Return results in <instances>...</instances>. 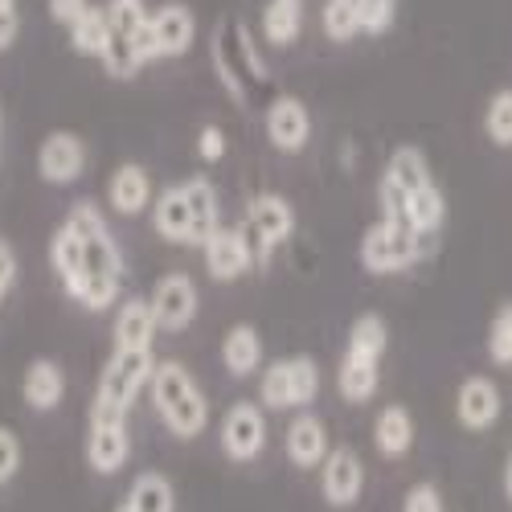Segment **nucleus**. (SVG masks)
Here are the masks:
<instances>
[{
	"mask_svg": "<svg viewBox=\"0 0 512 512\" xmlns=\"http://www.w3.org/2000/svg\"><path fill=\"white\" fill-rule=\"evenodd\" d=\"M50 267L62 279L70 300L87 312H107L119 304L123 254L99 205H70V213L50 238Z\"/></svg>",
	"mask_w": 512,
	"mask_h": 512,
	"instance_id": "nucleus-1",
	"label": "nucleus"
},
{
	"mask_svg": "<svg viewBox=\"0 0 512 512\" xmlns=\"http://www.w3.org/2000/svg\"><path fill=\"white\" fill-rule=\"evenodd\" d=\"M152 226L168 246H205L222 226V197L209 177H185L152 201Z\"/></svg>",
	"mask_w": 512,
	"mask_h": 512,
	"instance_id": "nucleus-2",
	"label": "nucleus"
},
{
	"mask_svg": "<svg viewBox=\"0 0 512 512\" xmlns=\"http://www.w3.org/2000/svg\"><path fill=\"white\" fill-rule=\"evenodd\" d=\"M148 398H152V410L160 414V422L168 426V435H177V439L205 435L209 398L181 361H156L152 381H148Z\"/></svg>",
	"mask_w": 512,
	"mask_h": 512,
	"instance_id": "nucleus-3",
	"label": "nucleus"
},
{
	"mask_svg": "<svg viewBox=\"0 0 512 512\" xmlns=\"http://www.w3.org/2000/svg\"><path fill=\"white\" fill-rule=\"evenodd\" d=\"M107 50L103 70L111 78H136L152 58V9L144 0H107Z\"/></svg>",
	"mask_w": 512,
	"mask_h": 512,
	"instance_id": "nucleus-4",
	"label": "nucleus"
},
{
	"mask_svg": "<svg viewBox=\"0 0 512 512\" xmlns=\"http://www.w3.org/2000/svg\"><path fill=\"white\" fill-rule=\"evenodd\" d=\"M209 54H213V70H218L222 87L230 91V99L238 107H246L254 87H267V82H271V70L259 58V50H254V41H250L242 21H222L218 33H213Z\"/></svg>",
	"mask_w": 512,
	"mask_h": 512,
	"instance_id": "nucleus-5",
	"label": "nucleus"
},
{
	"mask_svg": "<svg viewBox=\"0 0 512 512\" xmlns=\"http://www.w3.org/2000/svg\"><path fill=\"white\" fill-rule=\"evenodd\" d=\"M152 369H156L152 353L111 349V357H107V365L99 373L95 398H91V418H127V414H132L136 398L148 390Z\"/></svg>",
	"mask_w": 512,
	"mask_h": 512,
	"instance_id": "nucleus-6",
	"label": "nucleus"
},
{
	"mask_svg": "<svg viewBox=\"0 0 512 512\" xmlns=\"http://www.w3.org/2000/svg\"><path fill=\"white\" fill-rule=\"evenodd\" d=\"M316 394H320V365L308 353L283 357L263 369V381H259L263 410H308Z\"/></svg>",
	"mask_w": 512,
	"mask_h": 512,
	"instance_id": "nucleus-7",
	"label": "nucleus"
},
{
	"mask_svg": "<svg viewBox=\"0 0 512 512\" xmlns=\"http://www.w3.org/2000/svg\"><path fill=\"white\" fill-rule=\"evenodd\" d=\"M242 234L250 242V254H254V267H267L271 263V254L291 242L295 234V209L287 197L279 193H254L242 209Z\"/></svg>",
	"mask_w": 512,
	"mask_h": 512,
	"instance_id": "nucleus-8",
	"label": "nucleus"
},
{
	"mask_svg": "<svg viewBox=\"0 0 512 512\" xmlns=\"http://www.w3.org/2000/svg\"><path fill=\"white\" fill-rule=\"evenodd\" d=\"M422 250H426V238H418L410 226L377 222L361 238V267L369 275H398L422 259Z\"/></svg>",
	"mask_w": 512,
	"mask_h": 512,
	"instance_id": "nucleus-9",
	"label": "nucleus"
},
{
	"mask_svg": "<svg viewBox=\"0 0 512 512\" xmlns=\"http://www.w3.org/2000/svg\"><path fill=\"white\" fill-rule=\"evenodd\" d=\"M218 443L230 463H254L267 451V410L259 402H234L218 422Z\"/></svg>",
	"mask_w": 512,
	"mask_h": 512,
	"instance_id": "nucleus-10",
	"label": "nucleus"
},
{
	"mask_svg": "<svg viewBox=\"0 0 512 512\" xmlns=\"http://www.w3.org/2000/svg\"><path fill=\"white\" fill-rule=\"evenodd\" d=\"M148 304H152V316H156L160 332H185L201 312V291H197L193 275L168 271V275H160L152 283Z\"/></svg>",
	"mask_w": 512,
	"mask_h": 512,
	"instance_id": "nucleus-11",
	"label": "nucleus"
},
{
	"mask_svg": "<svg viewBox=\"0 0 512 512\" xmlns=\"http://www.w3.org/2000/svg\"><path fill=\"white\" fill-rule=\"evenodd\" d=\"M263 132L271 140L275 152L283 156H295V152H304L308 140H312V111L304 99H295V95H275L263 111Z\"/></svg>",
	"mask_w": 512,
	"mask_h": 512,
	"instance_id": "nucleus-12",
	"label": "nucleus"
},
{
	"mask_svg": "<svg viewBox=\"0 0 512 512\" xmlns=\"http://www.w3.org/2000/svg\"><path fill=\"white\" fill-rule=\"evenodd\" d=\"M87 467L95 476H119L127 459H132V431H127V418H91L87 426Z\"/></svg>",
	"mask_w": 512,
	"mask_h": 512,
	"instance_id": "nucleus-13",
	"label": "nucleus"
},
{
	"mask_svg": "<svg viewBox=\"0 0 512 512\" xmlns=\"http://www.w3.org/2000/svg\"><path fill=\"white\" fill-rule=\"evenodd\" d=\"M87 144H82V136L74 132H50L46 140H41L37 148V177L54 185V189H66L74 185L82 173H87Z\"/></svg>",
	"mask_w": 512,
	"mask_h": 512,
	"instance_id": "nucleus-14",
	"label": "nucleus"
},
{
	"mask_svg": "<svg viewBox=\"0 0 512 512\" xmlns=\"http://www.w3.org/2000/svg\"><path fill=\"white\" fill-rule=\"evenodd\" d=\"M197 41V17L181 0H164L160 9H152V58L177 62L193 50Z\"/></svg>",
	"mask_w": 512,
	"mask_h": 512,
	"instance_id": "nucleus-15",
	"label": "nucleus"
},
{
	"mask_svg": "<svg viewBox=\"0 0 512 512\" xmlns=\"http://www.w3.org/2000/svg\"><path fill=\"white\" fill-rule=\"evenodd\" d=\"M365 492V463L353 447H332L320 467V496L332 508H353Z\"/></svg>",
	"mask_w": 512,
	"mask_h": 512,
	"instance_id": "nucleus-16",
	"label": "nucleus"
},
{
	"mask_svg": "<svg viewBox=\"0 0 512 512\" xmlns=\"http://www.w3.org/2000/svg\"><path fill=\"white\" fill-rule=\"evenodd\" d=\"M201 254H205V275L213 283H234L254 267V254H250L242 226H218L201 246Z\"/></svg>",
	"mask_w": 512,
	"mask_h": 512,
	"instance_id": "nucleus-17",
	"label": "nucleus"
},
{
	"mask_svg": "<svg viewBox=\"0 0 512 512\" xmlns=\"http://www.w3.org/2000/svg\"><path fill=\"white\" fill-rule=\"evenodd\" d=\"M283 451H287L291 467H300V472H316V467H324V459H328V451H332L324 418H316L312 410L295 414V418L287 422Z\"/></svg>",
	"mask_w": 512,
	"mask_h": 512,
	"instance_id": "nucleus-18",
	"label": "nucleus"
},
{
	"mask_svg": "<svg viewBox=\"0 0 512 512\" xmlns=\"http://www.w3.org/2000/svg\"><path fill=\"white\" fill-rule=\"evenodd\" d=\"M156 316L152 304L140 300V295H127V300L115 304V320H111V349L123 353H152V340H156Z\"/></svg>",
	"mask_w": 512,
	"mask_h": 512,
	"instance_id": "nucleus-19",
	"label": "nucleus"
},
{
	"mask_svg": "<svg viewBox=\"0 0 512 512\" xmlns=\"http://www.w3.org/2000/svg\"><path fill=\"white\" fill-rule=\"evenodd\" d=\"M500 410H504V398L492 377H484V373L463 377V386L455 390V418L467 431H488V426H496Z\"/></svg>",
	"mask_w": 512,
	"mask_h": 512,
	"instance_id": "nucleus-20",
	"label": "nucleus"
},
{
	"mask_svg": "<svg viewBox=\"0 0 512 512\" xmlns=\"http://www.w3.org/2000/svg\"><path fill=\"white\" fill-rule=\"evenodd\" d=\"M152 201H156V185H152L144 164L127 160L107 177V205L119 213V218H140Z\"/></svg>",
	"mask_w": 512,
	"mask_h": 512,
	"instance_id": "nucleus-21",
	"label": "nucleus"
},
{
	"mask_svg": "<svg viewBox=\"0 0 512 512\" xmlns=\"http://www.w3.org/2000/svg\"><path fill=\"white\" fill-rule=\"evenodd\" d=\"M21 398H25V406L37 410V414L58 410L62 398H66V373H62V365H58L54 357L29 361V369H25V377H21Z\"/></svg>",
	"mask_w": 512,
	"mask_h": 512,
	"instance_id": "nucleus-22",
	"label": "nucleus"
},
{
	"mask_svg": "<svg viewBox=\"0 0 512 512\" xmlns=\"http://www.w3.org/2000/svg\"><path fill=\"white\" fill-rule=\"evenodd\" d=\"M263 357H267V349H263V336L254 324H234L222 336V365H226L230 377H238V381L254 377L263 365Z\"/></svg>",
	"mask_w": 512,
	"mask_h": 512,
	"instance_id": "nucleus-23",
	"label": "nucleus"
},
{
	"mask_svg": "<svg viewBox=\"0 0 512 512\" xmlns=\"http://www.w3.org/2000/svg\"><path fill=\"white\" fill-rule=\"evenodd\" d=\"M373 447L386 459H402L414 447V414L406 406H381L373 418Z\"/></svg>",
	"mask_w": 512,
	"mask_h": 512,
	"instance_id": "nucleus-24",
	"label": "nucleus"
},
{
	"mask_svg": "<svg viewBox=\"0 0 512 512\" xmlns=\"http://www.w3.org/2000/svg\"><path fill=\"white\" fill-rule=\"evenodd\" d=\"M381 386V361L373 357H357L345 349V357H340L336 365V390L340 398H345L349 406H365Z\"/></svg>",
	"mask_w": 512,
	"mask_h": 512,
	"instance_id": "nucleus-25",
	"label": "nucleus"
},
{
	"mask_svg": "<svg viewBox=\"0 0 512 512\" xmlns=\"http://www.w3.org/2000/svg\"><path fill=\"white\" fill-rule=\"evenodd\" d=\"M304 33V0H267L263 9V41L275 50L295 46Z\"/></svg>",
	"mask_w": 512,
	"mask_h": 512,
	"instance_id": "nucleus-26",
	"label": "nucleus"
},
{
	"mask_svg": "<svg viewBox=\"0 0 512 512\" xmlns=\"http://www.w3.org/2000/svg\"><path fill=\"white\" fill-rule=\"evenodd\" d=\"M123 500L136 512H177V488L164 472H140Z\"/></svg>",
	"mask_w": 512,
	"mask_h": 512,
	"instance_id": "nucleus-27",
	"label": "nucleus"
},
{
	"mask_svg": "<svg viewBox=\"0 0 512 512\" xmlns=\"http://www.w3.org/2000/svg\"><path fill=\"white\" fill-rule=\"evenodd\" d=\"M345 349L357 353V357L381 361V353L390 349V324L381 320L377 312H361V316L349 324V345H345Z\"/></svg>",
	"mask_w": 512,
	"mask_h": 512,
	"instance_id": "nucleus-28",
	"label": "nucleus"
},
{
	"mask_svg": "<svg viewBox=\"0 0 512 512\" xmlns=\"http://www.w3.org/2000/svg\"><path fill=\"white\" fill-rule=\"evenodd\" d=\"M66 33H70L74 54H82V58H103V50H107V9H103V5H91Z\"/></svg>",
	"mask_w": 512,
	"mask_h": 512,
	"instance_id": "nucleus-29",
	"label": "nucleus"
},
{
	"mask_svg": "<svg viewBox=\"0 0 512 512\" xmlns=\"http://www.w3.org/2000/svg\"><path fill=\"white\" fill-rule=\"evenodd\" d=\"M320 29L328 41L345 46L361 33V13H357V0H324L320 5Z\"/></svg>",
	"mask_w": 512,
	"mask_h": 512,
	"instance_id": "nucleus-30",
	"label": "nucleus"
},
{
	"mask_svg": "<svg viewBox=\"0 0 512 512\" xmlns=\"http://www.w3.org/2000/svg\"><path fill=\"white\" fill-rule=\"evenodd\" d=\"M484 132L496 148H512V87L496 91L484 111Z\"/></svg>",
	"mask_w": 512,
	"mask_h": 512,
	"instance_id": "nucleus-31",
	"label": "nucleus"
},
{
	"mask_svg": "<svg viewBox=\"0 0 512 512\" xmlns=\"http://www.w3.org/2000/svg\"><path fill=\"white\" fill-rule=\"evenodd\" d=\"M488 357L500 369H512V304H500L488 324Z\"/></svg>",
	"mask_w": 512,
	"mask_h": 512,
	"instance_id": "nucleus-32",
	"label": "nucleus"
},
{
	"mask_svg": "<svg viewBox=\"0 0 512 512\" xmlns=\"http://www.w3.org/2000/svg\"><path fill=\"white\" fill-rule=\"evenodd\" d=\"M357 13H361V33L381 37L398 21V0H357Z\"/></svg>",
	"mask_w": 512,
	"mask_h": 512,
	"instance_id": "nucleus-33",
	"label": "nucleus"
},
{
	"mask_svg": "<svg viewBox=\"0 0 512 512\" xmlns=\"http://www.w3.org/2000/svg\"><path fill=\"white\" fill-rule=\"evenodd\" d=\"M21 463H25V447H21L17 431H9V426H0V488L17 480Z\"/></svg>",
	"mask_w": 512,
	"mask_h": 512,
	"instance_id": "nucleus-34",
	"label": "nucleus"
},
{
	"mask_svg": "<svg viewBox=\"0 0 512 512\" xmlns=\"http://www.w3.org/2000/svg\"><path fill=\"white\" fill-rule=\"evenodd\" d=\"M226 132L218 123H205L201 132H197V156L205 160V164H218V160H226Z\"/></svg>",
	"mask_w": 512,
	"mask_h": 512,
	"instance_id": "nucleus-35",
	"label": "nucleus"
},
{
	"mask_svg": "<svg viewBox=\"0 0 512 512\" xmlns=\"http://www.w3.org/2000/svg\"><path fill=\"white\" fill-rule=\"evenodd\" d=\"M402 512H447L443 508V492L435 484H414L402 500Z\"/></svg>",
	"mask_w": 512,
	"mask_h": 512,
	"instance_id": "nucleus-36",
	"label": "nucleus"
},
{
	"mask_svg": "<svg viewBox=\"0 0 512 512\" xmlns=\"http://www.w3.org/2000/svg\"><path fill=\"white\" fill-rule=\"evenodd\" d=\"M21 37V0H0V54Z\"/></svg>",
	"mask_w": 512,
	"mask_h": 512,
	"instance_id": "nucleus-37",
	"label": "nucleus"
},
{
	"mask_svg": "<svg viewBox=\"0 0 512 512\" xmlns=\"http://www.w3.org/2000/svg\"><path fill=\"white\" fill-rule=\"evenodd\" d=\"M46 9H50V21H54V25L70 29L82 13L91 9V0H46Z\"/></svg>",
	"mask_w": 512,
	"mask_h": 512,
	"instance_id": "nucleus-38",
	"label": "nucleus"
},
{
	"mask_svg": "<svg viewBox=\"0 0 512 512\" xmlns=\"http://www.w3.org/2000/svg\"><path fill=\"white\" fill-rule=\"evenodd\" d=\"M13 283H17V254H13V246L5 238H0V304L9 300Z\"/></svg>",
	"mask_w": 512,
	"mask_h": 512,
	"instance_id": "nucleus-39",
	"label": "nucleus"
},
{
	"mask_svg": "<svg viewBox=\"0 0 512 512\" xmlns=\"http://www.w3.org/2000/svg\"><path fill=\"white\" fill-rule=\"evenodd\" d=\"M504 492H508V500H512V455H508V467H504Z\"/></svg>",
	"mask_w": 512,
	"mask_h": 512,
	"instance_id": "nucleus-40",
	"label": "nucleus"
},
{
	"mask_svg": "<svg viewBox=\"0 0 512 512\" xmlns=\"http://www.w3.org/2000/svg\"><path fill=\"white\" fill-rule=\"evenodd\" d=\"M111 512H136V508H132V504H127V500H119V504H115Z\"/></svg>",
	"mask_w": 512,
	"mask_h": 512,
	"instance_id": "nucleus-41",
	"label": "nucleus"
},
{
	"mask_svg": "<svg viewBox=\"0 0 512 512\" xmlns=\"http://www.w3.org/2000/svg\"><path fill=\"white\" fill-rule=\"evenodd\" d=\"M0 144H5V111H0Z\"/></svg>",
	"mask_w": 512,
	"mask_h": 512,
	"instance_id": "nucleus-42",
	"label": "nucleus"
}]
</instances>
